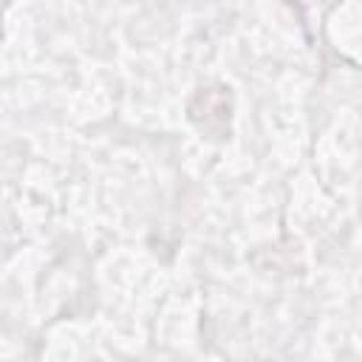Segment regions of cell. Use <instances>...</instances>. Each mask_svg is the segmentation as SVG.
Instances as JSON below:
<instances>
[{"label": "cell", "mask_w": 362, "mask_h": 362, "mask_svg": "<svg viewBox=\"0 0 362 362\" xmlns=\"http://www.w3.org/2000/svg\"><path fill=\"white\" fill-rule=\"evenodd\" d=\"M232 110H235V96H232V88L223 82L201 85L187 102V119L212 141L229 139Z\"/></svg>", "instance_id": "obj_1"}]
</instances>
